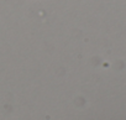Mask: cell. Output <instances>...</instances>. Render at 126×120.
Listing matches in <instances>:
<instances>
[]
</instances>
